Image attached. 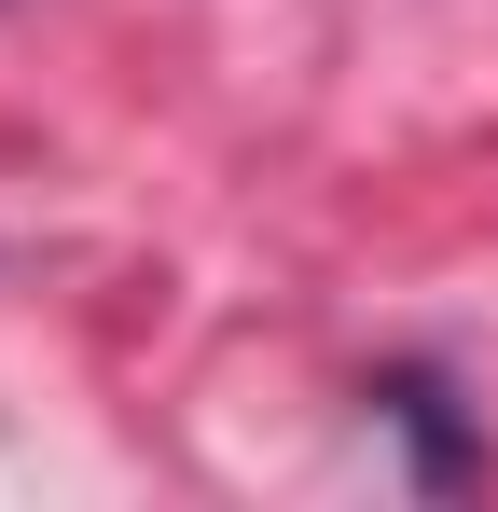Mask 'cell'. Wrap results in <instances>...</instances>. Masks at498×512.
Segmentation results:
<instances>
[]
</instances>
